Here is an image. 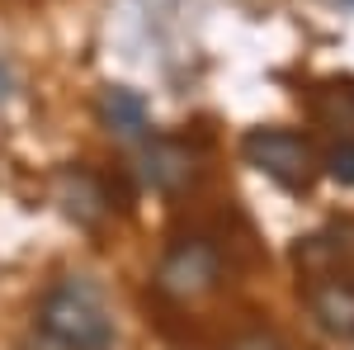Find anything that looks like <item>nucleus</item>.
<instances>
[{
	"mask_svg": "<svg viewBox=\"0 0 354 350\" xmlns=\"http://www.w3.org/2000/svg\"><path fill=\"white\" fill-rule=\"evenodd\" d=\"M38 331L62 350H109L113 346L109 303L85 274H71V279H62V284H53L43 294Z\"/></svg>",
	"mask_w": 354,
	"mask_h": 350,
	"instance_id": "nucleus-1",
	"label": "nucleus"
},
{
	"mask_svg": "<svg viewBox=\"0 0 354 350\" xmlns=\"http://www.w3.org/2000/svg\"><path fill=\"white\" fill-rule=\"evenodd\" d=\"M241 157H245V166H255L265 180H274L288 194H307L312 180L322 175V157L293 128H250L241 137Z\"/></svg>",
	"mask_w": 354,
	"mask_h": 350,
	"instance_id": "nucleus-2",
	"label": "nucleus"
},
{
	"mask_svg": "<svg viewBox=\"0 0 354 350\" xmlns=\"http://www.w3.org/2000/svg\"><path fill=\"white\" fill-rule=\"evenodd\" d=\"M222 284V251L208 237H180L165 246L161 265H156V289L175 303L203 298Z\"/></svg>",
	"mask_w": 354,
	"mask_h": 350,
	"instance_id": "nucleus-3",
	"label": "nucleus"
},
{
	"mask_svg": "<svg viewBox=\"0 0 354 350\" xmlns=\"http://www.w3.org/2000/svg\"><path fill=\"white\" fill-rule=\"evenodd\" d=\"M137 175L156 194H180L194 180V152L175 137H142L137 142Z\"/></svg>",
	"mask_w": 354,
	"mask_h": 350,
	"instance_id": "nucleus-4",
	"label": "nucleus"
},
{
	"mask_svg": "<svg viewBox=\"0 0 354 350\" xmlns=\"http://www.w3.org/2000/svg\"><path fill=\"white\" fill-rule=\"evenodd\" d=\"M307 308L312 317L326 326L330 336H354V279H340V274H317L307 284Z\"/></svg>",
	"mask_w": 354,
	"mask_h": 350,
	"instance_id": "nucleus-5",
	"label": "nucleus"
},
{
	"mask_svg": "<svg viewBox=\"0 0 354 350\" xmlns=\"http://www.w3.org/2000/svg\"><path fill=\"white\" fill-rule=\"evenodd\" d=\"M57 204H62V213L71 218V222H81V227H95L100 218L109 213V194L104 185L81 170V166H66L62 175H57Z\"/></svg>",
	"mask_w": 354,
	"mask_h": 350,
	"instance_id": "nucleus-6",
	"label": "nucleus"
},
{
	"mask_svg": "<svg viewBox=\"0 0 354 350\" xmlns=\"http://www.w3.org/2000/svg\"><path fill=\"white\" fill-rule=\"evenodd\" d=\"M100 119L109 123V133L128 137V142H142L151 133L147 128V100L137 90H128V85H104L100 90Z\"/></svg>",
	"mask_w": 354,
	"mask_h": 350,
	"instance_id": "nucleus-7",
	"label": "nucleus"
},
{
	"mask_svg": "<svg viewBox=\"0 0 354 350\" xmlns=\"http://www.w3.org/2000/svg\"><path fill=\"white\" fill-rule=\"evenodd\" d=\"M312 114L340 137H354V81H326L312 95Z\"/></svg>",
	"mask_w": 354,
	"mask_h": 350,
	"instance_id": "nucleus-8",
	"label": "nucleus"
},
{
	"mask_svg": "<svg viewBox=\"0 0 354 350\" xmlns=\"http://www.w3.org/2000/svg\"><path fill=\"white\" fill-rule=\"evenodd\" d=\"M322 175H330L335 185H354V137H340V147L322 157Z\"/></svg>",
	"mask_w": 354,
	"mask_h": 350,
	"instance_id": "nucleus-9",
	"label": "nucleus"
},
{
	"mask_svg": "<svg viewBox=\"0 0 354 350\" xmlns=\"http://www.w3.org/2000/svg\"><path fill=\"white\" fill-rule=\"evenodd\" d=\"M232 350H283V346H279L274 336H245L241 346H232Z\"/></svg>",
	"mask_w": 354,
	"mask_h": 350,
	"instance_id": "nucleus-10",
	"label": "nucleus"
},
{
	"mask_svg": "<svg viewBox=\"0 0 354 350\" xmlns=\"http://www.w3.org/2000/svg\"><path fill=\"white\" fill-rule=\"evenodd\" d=\"M10 95H15V71H10V67L0 62V105H5Z\"/></svg>",
	"mask_w": 354,
	"mask_h": 350,
	"instance_id": "nucleus-11",
	"label": "nucleus"
}]
</instances>
